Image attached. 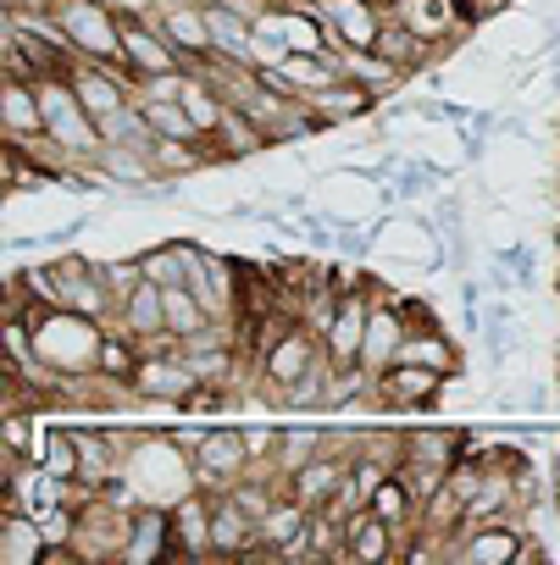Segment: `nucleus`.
Segmentation results:
<instances>
[{
	"label": "nucleus",
	"instance_id": "obj_1",
	"mask_svg": "<svg viewBox=\"0 0 560 565\" xmlns=\"http://www.w3.org/2000/svg\"><path fill=\"white\" fill-rule=\"evenodd\" d=\"M101 339H106V322H95V317H84V311H40V317H34L40 361H45L56 377L95 372Z\"/></svg>",
	"mask_w": 560,
	"mask_h": 565
},
{
	"label": "nucleus",
	"instance_id": "obj_2",
	"mask_svg": "<svg viewBox=\"0 0 560 565\" xmlns=\"http://www.w3.org/2000/svg\"><path fill=\"white\" fill-rule=\"evenodd\" d=\"M444 383L450 377L433 366L394 361L372 383V416H433V411H444Z\"/></svg>",
	"mask_w": 560,
	"mask_h": 565
},
{
	"label": "nucleus",
	"instance_id": "obj_3",
	"mask_svg": "<svg viewBox=\"0 0 560 565\" xmlns=\"http://www.w3.org/2000/svg\"><path fill=\"white\" fill-rule=\"evenodd\" d=\"M306 7L328 29L334 51H378V34L389 23L383 0H306Z\"/></svg>",
	"mask_w": 560,
	"mask_h": 565
},
{
	"label": "nucleus",
	"instance_id": "obj_4",
	"mask_svg": "<svg viewBox=\"0 0 560 565\" xmlns=\"http://www.w3.org/2000/svg\"><path fill=\"white\" fill-rule=\"evenodd\" d=\"M189 455H194V488H205V493H228L244 471H250V449H244V433L239 427H211V433H200L194 444H189Z\"/></svg>",
	"mask_w": 560,
	"mask_h": 565
},
{
	"label": "nucleus",
	"instance_id": "obj_5",
	"mask_svg": "<svg viewBox=\"0 0 560 565\" xmlns=\"http://www.w3.org/2000/svg\"><path fill=\"white\" fill-rule=\"evenodd\" d=\"M328 361V350H323V333H311L300 317L277 333L266 350H261V372L277 383V388H295V383H306L317 366Z\"/></svg>",
	"mask_w": 560,
	"mask_h": 565
},
{
	"label": "nucleus",
	"instance_id": "obj_6",
	"mask_svg": "<svg viewBox=\"0 0 560 565\" xmlns=\"http://www.w3.org/2000/svg\"><path fill=\"white\" fill-rule=\"evenodd\" d=\"M134 388H139L145 405H161V411H178V416H183V405H189V394L200 388V377H194V366L183 361V344H178V350L145 355L139 372H134Z\"/></svg>",
	"mask_w": 560,
	"mask_h": 565
},
{
	"label": "nucleus",
	"instance_id": "obj_7",
	"mask_svg": "<svg viewBox=\"0 0 560 565\" xmlns=\"http://www.w3.org/2000/svg\"><path fill=\"white\" fill-rule=\"evenodd\" d=\"M150 23L172 40V51H178L189 67L216 51V45H211V23H205V0H161V7L150 12Z\"/></svg>",
	"mask_w": 560,
	"mask_h": 565
},
{
	"label": "nucleus",
	"instance_id": "obj_8",
	"mask_svg": "<svg viewBox=\"0 0 560 565\" xmlns=\"http://www.w3.org/2000/svg\"><path fill=\"white\" fill-rule=\"evenodd\" d=\"M389 12H394L411 34H422L433 51H444L455 34H466V29H472L466 0H389Z\"/></svg>",
	"mask_w": 560,
	"mask_h": 565
},
{
	"label": "nucleus",
	"instance_id": "obj_9",
	"mask_svg": "<svg viewBox=\"0 0 560 565\" xmlns=\"http://www.w3.org/2000/svg\"><path fill=\"white\" fill-rule=\"evenodd\" d=\"M123 62L145 78V73H178V67H189L178 51H172V40L145 18V12H123Z\"/></svg>",
	"mask_w": 560,
	"mask_h": 565
},
{
	"label": "nucleus",
	"instance_id": "obj_10",
	"mask_svg": "<svg viewBox=\"0 0 560 565\" xmlns=\"http://www.w3.org/2000/svg\"><path fill=\"white\" fill-rule=\"evenodd\" d=\"M216 554V537H211V493L205 488H189L178 504H172V559H205Z\"/></svg>",
	"mask_w": 560,
	"mask_h": 565
},
{
	"label": "nucleus",
	"instance_id": "obj_11",
	"mask_svg": "<svg viewBox=\"0 0 560 565\" xmlns=\"http://www.w3.org/2000/svg\"><path fill=\"white\" fill-rule=\"evenodd\" d=\"M350 466H356V455H339V449H323L317 460H306L300 471H289L284 477V488L306 504V510H323L339 488H345V477H350Z\"/></svg>",
	"mask_w": 560,
	"mask_h": 565
},
{
	"label": "nucleus",
	"instance_id": "obj_12",
	"mask_svg": "<svg viewBox=\"0 0 560 565\" xmlns=\"http://www.w3.org/2000/svg\"><path fill=\"white\" fill-rule=\"evenodd\" d=\"M400 554V526H389L378 510H356L345 521V559L356 565H383Z\"/></svg>",
	"mask_w": 560,
	"mask_h": 565
},
{
	"label": "nucleus",
	"instance_id": "obj_13",
	"mask_svg": "<svg viewBox=\"0 0 560 565\" xmlns=\"http://www.w3.org/2000/svg\"><path fill=\"white\" fill-rule=\"evenodd\" d=\"M128 565H150V559H172V504H139L134 526H128Z\"/></svg>",
	"mask_w": 560,
	"mask_h": 565
},
{
	"label": "nucleus",
	"instance_id": "obj_14",
	"mask_svg": "<svg viewBox=\"0 0 560 565\" xmlns=\"http://www.w3.org/2000/svg\"><path fill=\"white\" fill-rule=\"evenodd\" d=\"M78 433V482H89L95 493L123 477V460H128V444L117 433H95V427H73Z\"/></svg>",
	"mask_w": 560,
	"mask_h": 565
},
{
	"label": "nucleus",
	"instance_id": "obj_15",
	"mask_svg": "<svg viewBox=\"0 0 560 565\" xmlns=\"http://www.w3.org/2000/svg\"><path fill=\"white\" fill-rule=\"evenodd\" d=\"M0 117H7V139H40L45 134L40 84L23 78V73H7V89H0Z\"/></svg>",
	"mask_w": 560,
	"mask_h": 565
},
{
	"label": "nucleus",
	"instance_id": "obj_16",
	"mask_svg": "<svg viewBox=\"0 0 560 565\" xmlns=\"http://www.w3.org/2000/svg\"><path fill=\"white\" fill-rule=\"evenodd\" d=\"M51 543L29 510H0V565H45Z\"/></svg>",
	"mask_w": 560,
	"mask_h": 565
},
{
	"label": "nucleus",
	"instance_id": "obj_17",
	"mask_svg": "<svg viewBox=\"0 0 560 565\" xmlns=\"http://www.w3.org/2000/svg\"><path fill=\"white\" fill-rule=\"evenodd\" d=\"M378 106V95L356 78H334L323 95H311V111L328 122V128H350V122H367V111Z\"/></svg>",
	"mask_w": 560,
	"mask_h": 565
},
{
	"label": "nucleus",
	"instance_id": "obj_18",
	"mask_svg": "<svg viewBox=\"0 0 560 565\" xmlns=\"http://www.w3.org/2000/svg\"><path fill=\"white\" fill-rule=\"evenodd\" d=\"M112 322H117V328H128L134 339H156V333H167V300H161V282H156V277H145L128 300H117V317H112ZM112 322H106V328H112Z\"/></svg>",
	"mask_w": 560,
	"mask_h": 565
},
{
	"label": "nucleus",
	"instance_id": "obj_19",
	"mask_svg": "<svg viewBox=\"0 0 560 565\" xmlns=\"http://www.w3.org/2000/svg\"><path fill=\"white\" fill-rule=\"evenodd\" d=\"M339 62H345V78L367 84L378 100H383V95H394V89L411 78V73H405V67H394L383 51H339Z\"/></svg>",
	"mask_w": 560,
	"mask_h": 565
},
{
	"label": "nucleus",
	"instance_id": "obj_20",
	"mask_svg": "<svg viewBox=\"0 0 560 565\" xmlns=\"http://www.w3.org/2000/svg\"><path fill=\"white\" fill-rule=\"evenodd\" d=\"M378 51H383L394 67H405V73H422V67L439 56V51H433L422 34H411V29H405L394 12H389V23H383V34H378Z\"/></svg>",
	"mask_w": 560,
	"mask_h": 565
},
{
	"label": "nucleus",
	"instance_id": "obj_21",
	"mask_svg": "<svg viewBox=\"0 0 560 565\" xmlns=\"http://www.w3.org/2000/svg\"><path fill=\"white\" fill-rule=\"evenodd\" d=\"M311 515H317V510H306L295 493H284V499H277V504L261 515V543L277 554V548H284L295 532H306V526H311Z\"/></svg>",
	"mask_w": 560,
	"mask_h": 565
},
{
	"label": "nucleus",
	"instance_id": "obj_22",
	"mask_svg": "<svg viewBox=\"0 0 560 565\" xmlns=\"http://www.w3.org/2000/svg\"><path fill=\"white\" fill-rule=\"evenodd\" d=\"M139 111H145V122L161 134V139H205L200 128H194V117H189V106H183V95L178 100H161V95H139Z\"/></svg>",
	"mask_w": 560,
	"mask_h": 565
},
{
	"label": "nucleus",
	"instance_id": "obj_23",
	"mask_svg": "<svg viewBox=\"0 0 560 565\" xmlns=\"http://www.w3.org/2000/svg\"><path fill=\"white\" fill-rule=\"evenodd\" d=\"M161 300H167V328H172L178 339H194V333L211 322V311L200 306V295L189 289V282H167Z\"/></svg>",
	"mask_w": 560,
	"mask_h": 565
},
{
	"label": "nucleus",
	"instance_id": "obj_24",
	"mask_svg": "<svg viewBox=\"0 0 560 565\" xmlns=\"http://www.w3.org/2000/svg\"><path fill=\"white\" fill-rule=\"evenodd\" d=\"M328 449V438L323 433H311V427H284V438H277V477H289V471H300L306 460H317Z\"/></svg>",
	"mask_w": 560,
	"mask_h": 565
},
{
	"label": "nucleus",
	"instance_id": "obj_25",
	"mask_svg": "<svg viewBox=\"0 0 560 565\" xmlns=\"http://www.w3.org/2000/svg\"><path fill=\"white\" fill-rule=\"evenodd\" d=\"M139 260H145V277H156L161 289L167 282H183V244H150Z\"/></svg>",
	"mask_w": 560,
	"mask_h": 565
},
{
	"label": "nucleus",
	"instance_id": "obj_26",
	"mask_svg": "<svg viewBox=\"0 0 560 565\" xmlns=\"http://www.w3.org/2000/svg\"><path fill=\"white\" fill-rule=\"evenodd\" d=\"M112 7H117V12H145V18H150L161 0H112Z\"/></svg>",
	"mask_w": 560,
	"mask_h": 565
},
{
	"label": "nucleus",
	"instance_id": "obj_27",
	"mask_svg": "<svg viewBox=\"0 0 560 565\" xmlns=\"http://www.w3.org/2000/svg\"><path fill=\"white\" fill-rule=\"evenodd\" d=\"M383 7H389V0H383Z\"/></svg>",
	"mask_w": 560,
	"mask_h": 565
}]
</instances>
